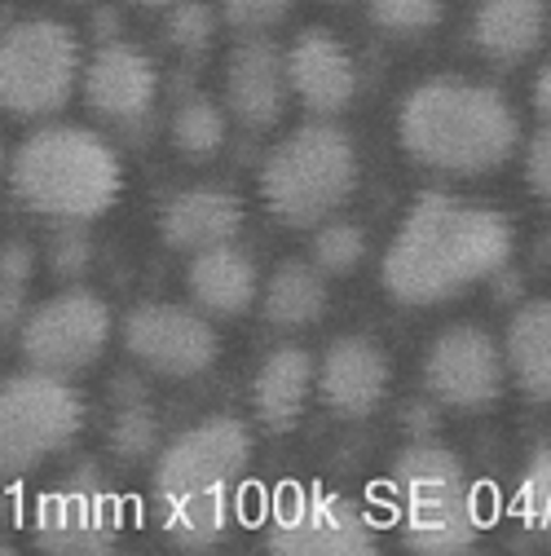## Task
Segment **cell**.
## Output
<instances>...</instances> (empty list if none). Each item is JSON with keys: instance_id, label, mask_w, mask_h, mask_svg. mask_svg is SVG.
I'll use <instances>...</instances> for the list:
<instances>
[{"instance_id": "1", "label": "cell", "mask_w": 551, "mask_h": 556, "mask_svg": "<svg viewBox=\"0 0 551 556\" xmlns=\"http://www.w3.org/2000/svg\"><path fill=\"white\" fill-rule=\"evenodd\" d=\"M512 261V226L486 203L424 190L397 226L380 278L397 305H446L476 283H490Z\"/></svg>"}, {"instance_id": "2", "label": "cell", "mask_w": 551, "mask_h": 556, "mask_svg": "<svg viewBox=\"0 0 551 556\" xmlns=\"http://www.w3.org/2000/svg\"><path fill=\"white\" fill-rule=\"evenodd\" d=\"M252 468V433L234 415H208L177 433L151 472V504L159 530L185 547L208 552L230 534L239 485Z\"/></svg>"}, {"instance_id": "3", "label": "cell", "mask_w": 551, "mask_h": 556, "mask_svg": "<svg viewBox=\"0 0 551 556\" xmlns=\"http://www.w3.org/2000/svg\"><path fill=\"white\" fill-rule=\"evenodd\" d=\"M397 142L428 173L480 177L503 168L521 147V119L503 89L433 76L397 106Z\"/></svg>"}, {"instance_id": "4", "label": "cell", "mask_w": 551, "mask_h": 556, "mask_svg": "<svg viewBox=\"0 0 551 556\" xmlns=\"http://www.w3.org/2000/svg\"><path fill=\"white\" fill-rule=\"evenodd\" d=\"M10 190L36 217L89 226L115 207L124 190V168L115 147L93 128L44 124L14 151Z\"/></svg>"}, {"instance_id": "5", "label": "cell", "mask_w": 551, "mask_h": 556, "mask_svg": "<svg viewBox=\"0 0 551 556\" xmlns=\"http://www.w3.org/2000/svg\"><path fill=\"white\" fill-rule=\"evenodd\" d=\"M358 190V147L331 119L292 128L260 164V199L273 222L313 230L331 222Z\"/></svg>"}, {"instance_id": "6", "label": "cell", "mask_w": 551, "mask_h": 556, "mask_svg": "<svg viewBox=\"0 0 551 556\" xmlns=\"http://www.w3.org/2000/svg\"><path fill=\"white\" fill-rule=\"evenodd\" d=\"M393 513L401 543L424 556H459L480 539V491L446 446L415 442L393 464Z\"/></svg>"}, {"instance_id": "7", "label": "cell", "mask_w": 551, "mask_h": 556, "mask_svg": "<svg viewBox=\"0 0 551 556\" xmlns=\"http://www.w3.org/2000/svg\"><path fill=\"white\" fill-rule=\"evenodd\" d=\"M85 76L76 31L57 18H27L0 31V111L49 119L72 102Z\"/></svg>"}, {"instance_id": "8", "label": "cell", "mask_w": 551, "mask_h": 556, "mask_svg": "<svg viewBox=\"0 0 551 556\" xmlns=\"http://www.w3.org/2000/svg\"><path fill=\"white\" fill-rule=\"evenodd\" d=\"M85 429V397L72 376L18 371L0 384V477H23L40 459L66 451Z\"/></svg>"}, {"instance_id": "9", "label": "cell", "mask_w": 551, "mask_h": 556, "mask_svg": "<svg viewBox=\"0 0 551 556\" xmlns=\"http://www.w3.org/2000/svg\"><path fill=\"white\" fill-rule=\"evenodd\" d=\"M115 318L111 305L89 288H66L49 301H40L23 327H18V350L31 367L53 376H80L89 371L111 344Z\"/></svg>"}, {"instance_id": "10", "label": "cell", "mask_w": 551, "mask_h": 556, "mask_svg": "<svg viewBox=\"0 0 551 556\" xmlns=\"http://www.w3.org/2000/svg\"><path fill=\"white\" fill-rule=\"evenodd\" d=\"M119 340L137 367H146L164 380H194L213 371L221 358V336L208 323V314L168 301L128 309V318L119 323Z\"/></svg>"}, {"instance_id": "11", "label": "cell", "mask_w": 551, "mask_h": 556, "mask_svg": "<svg viewBox=\"0 0 551 556\" xmlns=\"http://www.w3.org/2000/svg\"><path fill=\"white\" fill-rule=\"evenodd\" d=\"M119 539V500L106 472L93 459H80L62 485L36 504V543L62 556L111 552Z\"/></svg>"}, {"instance_id": "12", "label": "cell", "mask_w": 551, "mask_h": 556, "mask_svg": "<svg viewBox=\"0 0 551 556\" xmlns=\"http://www.w3.org/2000/svg\"><path fill=\"white\" fill-rule=\"evenodd\" d=\"M265 547L279 556H367L375 552V526L344 495L292 491L265 526Z\"/></svg>"}, {"instance_id": "13", "label": "cell", "mask_w": 551, "mask_h": 556, "mask_svg": "<svg viewBox=\"0 0 551 556\" xmlns=\"http://www.w3.org/2000/svg\"><path fill=\"white\" fill-rule=\"evenodd\" d=\"M503 344L480 327H446L424 354V393L446 410H486L508 389Z\"/></svg>"}, {"instance_id": "14", "label": "cell", "mask_w": 551, "mask_h": 556, "mask_svg": "<svg viewBox=\"0 0 551 556\" xmlns=\"http://www.w3.org/2000/svg\"><path fill=\"white\" fill-rule=\"evenodd\" d=\"M80 89L98 119L132 132V128L151 124V115H155L159 66L146 49H137L128 40H111V45H98V53L85 62Z\"/></svg>"}, {"instance_id": "15", "label": "cell", "mask_w": 551, "mask_h": 556, "mask_svg": "<svg viewBox=\"0 0 551 556\" xmlns=\"http://www.w3.org/2000/svg\"><path fill=\"white\" fill-rule=\"evenodd\" d=\"M388 380H393V367L375 340L339 336L318 358L313 393L331 415H339V420H367V415L380 410Z\"/></svg>"}, {"instance_id": "16", "label": "cell", "mask_w": 551, "mask_h": 556, "mask_svg": "<svg viewBox=\"0 0 551 556\" xmlns=\"http://www.w3.org/2000/svg\"><path fill=\"white\" fill-rule=\"evenodd\" d=\"M287 85L309 115L331 119L358 98V62L335 31L305 27L287 49Z\"/></svg>"}, {"instance_id": "17", "label": "cell", "mask_w": 551, "mask_h": 556, "mask_svg": "<svg viewBox=\"0 0 551 556\" xmlns=\"http://www.w3.org/2000/svg\"><path fill=\"white\" fill-rule=\"evenodd\" d=\"M287 98H292L287 53L260 36L234 45V53L226 62V111H230V119L243 124L247 132H265L283 119Z\"/></svg>"}, {"instance_id": "18", "label": "cell", "mask_w": 551, "mask_h": 556, "mask_svg": "<svg viewBox=\"0 0 551 556\" xmlns=\"http://www.w3.org/2000/svg\"><path fill=\"white\" fill-rule=\"evenodd\" d=\"M243 230V199L221 186H194L164 203L159 235L172 252H208L221 243H234Z\"/></svg>"}, {"instance_id": "19", "label": "cell", "mask_w": 551, "mask_h": 556, "mask_svg": "<svg viewBox=\"0 0 551 556\" xmlns=\"http://www.w3.org/2000/svg\"><path fill=\"white\" fill-rule=\"evenodd\" d=\"M185 292L194 309H203L208 318H239L260 301V269L243 248L221 243L190 256Z\"/></svg>"}, {"instance_id": "20", "label": "cell", "mask_w": 551, "mask_h": 556, "mask_svg": "<svg viewBox=\"0 0 551 556\" xmlns=\"http://www.w3.org/2000/svg\"><path fill=\"white\" fill-rule=\"evenodd\" d=\"M313 354H305L300 344H283L273 350L252 380V410H256V425L269 433H292L300 425V415L313 397Z\"/></svg>"}, {"instance_id": "21", "label": "cell", "mask_w": 551, "mask_h": 556, "mask_svg": "<svg viewBox=\"0 0 551 556\" xmlns=\"http://www.w3.org/2000/svg\"><path fill=\"white\" fill-rule=\"evenodd\" d=\"M551 27L547 0H480L472 14V45L499 66H516L538 53Z\"/></svg>"}, {"instance_id": "22", "label": "cell", "mask_w": 551, "mask_h": 556, "mask_svg": "<svg viewBox=\"0 0 551 556\" xmlns=\"http://www.w3.org/2000/svg\"><path fill=\"white\" fill-rule=\"evenodd\" d=\"M508 376L529 402H551V301H525L503 331Z\"/></svg>"}, {"instance_id": "23", "label": "cell", "mask_w": 551, "mask_h": 556, "mask_svg": "<svg viewBox=\"0 0 551 556\" xmlns=\"http://www.w3.org/2000/svg\"><path fill=\"white\" fill-rule=\"evenodd\" d=\"M260 314L273 331H305L318 327L326 314V278L309 261H283L269 274V283H260Z\"/></svg>"}, {"instance_id": "24", "label": "cell", "mask_w": 551, "mask_h": 556, "mask_svg": "<svg viewBox=\"0 0 551 556\" xmlns=\"http://www.w3.org/2000/svg\"><path fill=\"white\" fill-rule=\"evenodd\" d=\"M168 137L185 164H208L226 151V137H230V111L213 98H185L172 111Z\"/></svg>"}, {"instance_id": "25", "label": "cell", "mask_w": 551, "mask_h": 556, "mask_svg": "<svg viewBox=\"0 0 551 556\" xmlns=\"http://www.w3.org/2000/svg\"><path fill=\"white\" fill-rule=\"evenodd\" d=\"M111 455L119 464H155V455H159V420H155V410L146 406V397L115 402Z\"/></svg>"}, {"instance_id": "26", "label": "cell", "mask_w": 551, "mask_h": 556, "mask_svg": "<svg viewBox=\"0 0 551 556\" xmlns=\"http://www.w3.org/2000/svg\"><path fill=\"white\" fill-rule=\"evenodd\" d=\"M217 27H221V10H213L208 0H177V5L164 10V40L185 58L208 53L217 40Z\"/></svg>"}, {"instance_id": "27", "label": "cell", "mask_w": 551, "mask_h": 556, "mask_svg": "<svg viewBox=\"0 0 551 556\" xmlns=\"http://www.w3.org/2000/svg\"><path fill=\"white\" fill-rule=\"evenodd\" d=\"M367 18L384 36L415 40L441 27L446 18V0H367Z\"/></svg>"}, {"instance_id": "28", "label": "cell", "mask_w": 551, "mask_h": 556, "mask_svg": "<svg viewBox=\"0 0 551 556\" xmlns=\"http://www.w3.org/2000/svg\"><path fill=\"white\" fill-rule=\"evenodd\" d=\"M309 256H313V265L322 269V274H354L362 261H367V235H362V226H354V222H322V226H313V248H309Z\"/></svg>"}, {"instance_id": "29", "label": "cell", "mask_w": 551, "mask_h": 556, "mask_svg": "<svg viewBox=\"0 0 551 556\" xmlns=\"http://www.w3.org/2000/svg\"><path fill=\"white\" fill-rule=\"evenodd\" d=\"M516 508L525 517L529 530L551 539V446H538L521 472V491H516Z\"/></svg>"}, {"instance_id": "30", "label": "cell", "mask_w": 551, "mask_h": 556, "mask_svg": "<svg viewBox=\"0 0 551 556\" xmlns=\"http://www.w3.org/2000/svg\"><path fill=\"white\" fill-rule=\"evenodd\" d=\"M44 256H49V269L62 283H80L93 265V239L85 235V222H57V230L49 235L44 243Z\"/></svg>"}, {"instance_id": "31", "label": "cell", "mask_w": 551, "mask_h": 556, "mask_svg": "<svg viewBox=\"0 0 551 556\" xmlns=\"http://www.w3.org/2000/svg\"><path fill=\"white\" fill-rule=\"evenodd\" d=\"M221 5V23L230 31H243V36H260L269 27H279L296 0H217Z\"/></svg>"}, {"instance_id": "32", "label": "cell", "mask_w": 551, "mask_h": 556, "mask_svg": "<svg viewBox=\"0 0 551 556\" xmlns=\"http://www.w3.org/2000/svg\"><path fill=\"white\" fill-rule=\"evenodd\" d=\"M525 186L551 203V124H538V132L525 142Z\"/></svg>"}, {"instance_id": "33", "label": "cell", "mask_w": 551, "mask_h": 556, "mask_svg": "<svg viewBox=\"0 0 551 556\" xmlns=\"http://www.w3.org/2000/svg\"><path fill=\"white\" fill-rule=\"evenodd\" d=\"M36 274V248L27 239H10L0 243V283L10 288H27Z\"/></svg>"}, {"instance_id": "34", "label": "cell", "mask_w": 551, "mask_h": 556, "mask_svg": "<svg viewBox=\"0 0 551 556\" xmlns=\"http://www.w3.org/2000/svg\"><path fill=\"white\" fill-rule=\"evenodd\" d=\"M401 425H406V433L415 438V442H428V438L441 429V402L424 393L420 402H410V406L401 410Z\"/></svg>"}, {"instance_id": "35", "label": "cell", "mask_w": 551, "mask_h": 556, "mask_svg": "<svg viewBox=\"0 0 551 556\" xmlns=\"http://www.w3.org/2000/svg\"><path fill=\"white\" fill-rule=\"evenodd\" d=\"M27 318V288L0 283V331H14Z\"/></svg>"}, {"instance_id": "36", "label": "cell", "mask_w": 551, "mask_h": 556, "mask_svg": "<svg viewBox=\"0 0 551 556\" xmlns=\"http://www.w3.org/2000/svg\"><path fill=\"white\" fill-rule=\"evenodd\" d=\"M529 106L542 124H551V58L534 72V85H529Z\"/></svg>"}, {"instance_id": "37", "label": "cell", "mask_w": 551, "mask_h": 556, "mask_svg": "<svg viewBox=\"0 0 551 556\" xmlns=\"http://www.w3.org/2000/svg\"><path fill=\"white\" fill-rule=\"evenodd\" d=\"M93 40L98 45H111V40H124L119 36V18H115V10H93Z\"/></svg>"}, {"instance_id": "38", "label": "cell", "mask_w": 551, "mask_h": 556, "mask_svg": "<svg viewBox=\"0 0 551 556\" xmlns=\"http://www.w3.org/2000/svg\"><path fill=\"white\" fill-rule=\"evenodd\" d=\"M128 5H137V10H168V5H177V0H128Z\"/></svg>"}, {"instance_id": "39", "label": "cell", "mask_w": 551, "mask_h": 556, "mask_svg": "<svg viewBox=\"0 0 551 556\" xmlns=\"http://www.w3.org/2000/svg\"><path fill=\"white\" fill-rule=\"evenodd\" d=\"M542 252H547V261H551V230H547V239H542Z\"/></svg>"}, {"instance_id": "40", "label": "cell", "mask_w": 551, "mask_h": 556, "mask_svg": "<svg viewBox=\"0 0 551 556\" xmlns=\"http://www.w3.org/2000/svg\"><path fill=\"white\" fill-rule=\"evenodd\" d=\"M0 173H5V147H0Z\"/></svg>"}, {"instance_id": "41", "label": "cell", "mask_w": 551, "mask_h": 556, "mask_svg": "<svg viewBox=\"0 0 551 556\" xmlns=\"http://www.w3.org/2000/svg\"><path fill=\"white\" fill-rule=\"evenodd\" d=\"M0 556H10V543H0Z\"/></svg>"}]
</instances>
